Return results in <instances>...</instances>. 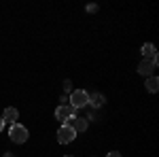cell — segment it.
<instances>
[{
	"label": "cell",
	"mask_w": 159,
	"mask_h": 157,
	"mask_svg": "<svg viewBox=\"0 0 159 157\" xmlns=\"http://www.w3.org/2000/svg\"><path fill=\"white\" fill-rule=\"evenodd\" d=\"M157 70V60H142L138 64V72L142 74V76H153V72Z\"/></svg>",
	"instance_id": "obj_4"
},
{
	"label": "cell",
	"mask_w": 159,
	"mask_h": 157,
	"mask_svg": "<svg viewBox=\"0 0 159 157\" xmlns=\"http://www.w3.org/2000/svg\"><path fill=\"white\" fill-rule=\"evenodd\" d=\"M87 11H89V13H96V11H98V4H89V7H87Z\"/></svg>",
	"instance_id": "obj_12"
},
{
	"label": "cell",
	"mask_w": 159,
	"mask_h": 157,
	"mask_svg": "<svg viewBox=\"0 0 159 157\" xmlns=\"http://www.w3.org/2000/svg\"><path fill=\"white\" fill-rule=\"evenodd\" d=\"M66 125H70L74 132H85L87 130V119H83V117H70V119L66 121Z\"/></svg>",
	"instance_id": "obj_6"
},
{
	"label": "cell",
	"mask_w": 159,
	"mask_h": 157,
	"mask_svg": "<svg viewBox=\"0 0 159 157\" xmlns=\"http://www.w3.org/2000/svg\"><path fill=\"white\" fill-rule=\"evenodd\" d=\"M64 89H66V91H70V94H72V83H70V81H64Z\"/></svg>",
	"instance_id": "obj_11"
},
{
	"label": "cell",
	"mask_w": 159,
	"mask_h": 157,
	"mask_svg": "<svg viewBox=\"0 0 159 157\" xmlns=\"http://www.w3.org/2000/svg\"><path fill=\"white\" fill-rule=\"evenodd\" d=\"M28 127H24V125H19V123H15V125H11L9 127V138H11L15 145H24L25 140H28Z\"/></svg>",
	"instance_id": "obj_1"
},
{
	"label": "cell",
	"mask_w": 159,
	"mask_h": 157,
	"mask_svg": "<svg viewBox=\"0 0 159 157\" xmlns=\"http://www.w3.org/2000/svg\"><path fill=\"white\" fill-rule=\"evenodd\" d=\"M2 127H4V119L0 117V130H2Z\"/></svg>",
	"instance_id": "obj_14"
},
{
	"label": "cell",
	"mask_w": 159,
	"mask_h": 157,
	"mask_svg": "<svg viewBox=\"0 0 159 157\" xmlns=\"http://www.w3.org/2000/svg\"><path fill=\"white\" fill-rule=\"evenodd\" d=\"M68 102H70V106H74V109H83V106H87V102H89V94L83 91V89H74L72 94H70V98H68Z\"/></svg>",
	"instance_id": "obj_2"
},
{
	"label": "cell",
	"mask_w": 159,
	"mask_h": 157,
	"mask_svg": "<svg viewBox=\"0 0 159 157\" xmlns=\"http://www.w3.org/2000/svg\"><path fill=\"white\" fill-rule=\"evenodd\" d=\"M74 138H76V132H74L70 125L64 123L60 130H57V142H60V145H70Z\"/></svg>",
	"instance_id": "obj_3"
},
{
	"label": "cell",
	"mask_w": 159,
	"mask_h": 157,
	"mask_svg": "<svg viewBox=\"0 0 159 157\" xmlns=\"http://www.w3.org/2000/svg\"><path fill=\"white\" fill-rule=\"evenodd\" d=\"M157 89H159V79L157 76H148L147 79V91L148 94H155Z\"/></svg>",
	"instance_id": "obj_9"
},
{
	"label": "cell",
	"mask_w": 159,
	"mask_h": 157,
	"mask_svg": "<svg viewBox=\"0 0 159 157\" xmlns=\"http://www.w3.org/2000/svg\"><path fill=\"white\" fill-rule=\"evenodd\" d=\"M106 157H123V155H121V153H117V151H112V153H108Z\"/></svg>",
	"instance_id": "obj_13"
},
{
	"label": "cell",
	"mask_w": 159,
	"mask_h": 157,
	"mask_svg": "<svg viewBox=\"0 0 159 157\" xmlns=\"http://www.w3.org/2000/svg\"><path fill=\"white\" fill-rule=\"evenodd\" d=\"M104 102H106V98L102 96V94H91V96H89V102H87V104H91V106H102Z\"/></svg>",
	"instance_id": "obj_10"
},
{
	"label": "cell",
	"mask_w": 159,
	"mask_h": 157,
	"mask_svg": "<svg viewBox=\"0 0 159 157\" xmlns=\"http://www.w3.org/2000/svg\"><path fill=\"white\" fill-rule=\"evenodd\" d=\"M2 157H15V155H13V153H4Z\"/></svg>",
	"instance_id": "obj_15"
},
{
	"label": "cell",
	"mask_w": 159,
	"mask_h": 157,
	"mask_svg": "<svg viewBox=\"0 0 159 157\" xmlns=\"http://www.w3.org/2000/svg\"><path fill=\"white\" fill-rule=\"evenodd\" d=\"M55 117L66 123L70 117H76V109H74V106H70V104H66V106H57V110H55Z\"/></svg>",
	"instance_id": "obj_5"
},
{
	"label": "cell",
	"mask_w": 159,
	"mask_h": 157,
	"mask_svg": "<svg viewBox=\"0 0 159 157\" xmlns=\"http://www.w3.org/2000/svg\"><path fill=\"white\" fill-rule=\"evenodd\" d=\"M0 117L4 119V123H11V125H15V123H17V119H19V113H17V109H11V106H9V109L0 115Z\"/></svg>",
	"instance_id": "obj_7"
},
{
	"label": "cell",
	"mask_w": 159,
	"mask_h": 157,
	"mask_svg": "<svg viewBox=\"0 0 159 157\" xmlns=\"http://www.w3.org/2000/svg\"><path fill=\"white\" fill-rule=\"evenodd\" d=\"M142 55H144V60H157V49H155V45H151V43L142 45Z\"/></svg>",
	"instance_id": "obj_8"
},
{
	"label": "cell",
	"mask_w": 159,
	"mask_h": 157,
	"mask_svg": "<svg viewBox=\"0 0 159 157\" xmlns=\"http://www.w3.org/2000/svg\"><path fill=\"white\" fill-rule=\"evenodd\" d=\"M66 157H72V155H66Z\"/></svg>",
	"instance_id": "obj_16"
}]
</instances>
